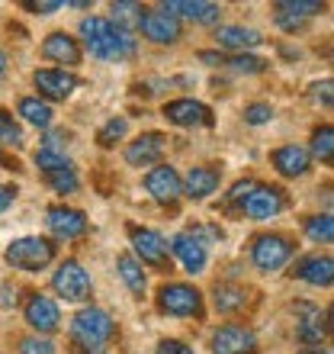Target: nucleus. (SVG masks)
<instances>
[{
    "instance_id": "obj_1",
    "label": "nucleus",
    "mask_w": 334,
    "mask_h": 354,
    "mask_svg": "<svg viewBox=\"0 0 334 354\" xmlns=\"http://www.w3.org/2000/svg\"><path fill=\"white\" fill-rule=\"evenodd\" d=\"M81 39L87 52L93 58H103V62H126L135 55V36L106 17H84Z\"/></svg>"
},
{
    "instance_id": "obj_2",
    "label": "nucleus",
    "mask_w": 334,
    "mask_h": 354,
    "mask_svg": "<svg viewBox=\"0 0 334 354\" xmlns=\"http://www.w3.org/2000/svg\"><path fill=\"white\" fill-rule=\"evenodd\" d=\"M58 248L42 235H23L17 242L7 245L3 252V261L17 270H26V274H36V270H46L48 264L55 261Z\"/></svg>"
},
{
    "instance_id": "obj_3",
    "label": "nucleus",
    "mask_w": 334,
    "mask_h": 354,
    "mask_svg": "<svg viewBox=\"0 0 334 354\" xmlns=\"http://www.w3.org/2000/svg\"><path fill=\"white\" fill-rule=\"evenodd\" d=\"M116 332V322L106 309H81L75 319H71V338L75 345H106Z\"/></svg>"
},
{
    "instance_id": "obj_4",
    "label": "nucleus",
    "mask_w": 334,
    "mask_h": 354,
    "mask_svg": "<svg viewBox=\"0 0 334 354\" xmlns=\"http://www.w3.org/2000/svg\"><path fill=\"white\" fill-rule=\"evenodd\" d=\"M296 252V245L289 242L286 235H277V232H267V235H257L254 242H250V264L264 274L270 270H279L283 264L293 258Z\"/></svg>"
},
{
    "instance_id": "obj_5",
    "label": "nucleus",
    "mask_w": 334,
    "mask_h": 354,
    "mask_svg": "<svg viewBox=\"0 0 334 354\" xmlns=\"http://www.w3.org/2000/svg\"><path fill=\"white\" fill-rule=\"evenodd\" d=\"M158 309L167 316H193L203 319V293L190 283H164L158 290Z\"/></svg>"
},
{
    "instance_id": "obj_6",
    "label": "nucleus",
    "mask_w": 334,
    "mask_h": 354,
    "mask_svg": "<svg viewBox=\"0 0 334 354\" xmlns=\"http://www.w3.org/2000/svg\"><path fill=\"white\" fill-rule=\"evenodd\" d=\"M52 290L68 303H87L93 297V280L77 261H61L52 274Z\"/></svg>"
},
{
    "instance_id": "obj_7",
    "label": "nucleus",
    "mask_w": 334,
    "mask_h": 354,
    "mask_svg": "<svg viewBox=\"0 0 334 354\" xmlns=\"http://www.w3.org/2000/svg\"><path fill=\"white\" fill-rule=\"evenodd\" d=\"M129 239L139 264H151L155 270H170V254H167V242L161 232L141 229V225H129Z\"/></svg>"
},
{
    "instance_id": "obj_8",
    "label": "nucleus",
    "mask_w": 334,
    "mask_h": 354,
    "mask_svg": "<svg viewBox=\"0 0 334 354\" xmlns=\"http://www.w3.org/2000/svg\"><path fill=\"white\" fill-rule=\"evenodd\" d=\"M283 206H286V196L279 187H270V184H254L248 190V196L242 200V216L248 219H273L277 213H283Z\"/></svg>"
},
{
    "instance_id": "obj_9",
    "label": "nucleus",
    "mask_w": 334,
    "mask_h": 354,
    "mask_svg": "<svg viewBox=\"0 0 334 354\" xmlns=\"http://www.w3.org/2000/svg\"><path fill=\"white\" fill-rule=\"evenodd\" d=\"M32 84L48 100H68L81 87V77L65 71V68H39L36 75H32Z\"/></svg>"
},
{
    "instance_id": "obj_10",
    "label": "nucleus",
    "mask_w": 334,
    "mask_h": 354,
    "mask_svg": "<svg viewBox=\"0 0 334 354\" xmlns=\"http://www.w3.org/2000/svg\"><path fill=\"white\" fill-rule=\"evenodd\" d=\"M164 116L167 122H174L180 129H199V126H213V110L206 103L184 97V100H170L164 103Z\"/></svg>"
},
{
    "instance_id": "obj_11",
    "label": "nucleus",
    "mask_w": 334,
    "mask_h": 354,
    "mask_svg": "<svg viewBox=\"0 0 334 354\" xmlns=\"http://www.w3.org/2000/svg\"><path fill=\"white\" fill-rule=\"evenodd\" d=\"M257 351V335L248 326H228L213 332V354H254Z\"/></svg>"
},
{
    "instance_id": "obj_12",
    "label": "nucleus",
    "mask_w": 334,
    "mask_h": 354,
    "mask_svg": "<svg viewBox=\"0 0 334 354\" xmlns=\"http://www.w3.org/2000/svg\"><path fill=\"white\" fill-rule=\"evenodd\" d=\"M46 225L55 239L71 242V239H81V235L87 232V216H84L81 209H71V206H48Z\"/></svg>"
},
{
    "instance_id": "obj_13",
    "label": "nucleus",
    "mask_w": 334,
    "mask_h": 354,
    "mask_svg": "<svg viewBox=\"0 0 334 354\" xmlns=\"http://www.w3.org/2000/svg\"><path fill=\"white\" fill-rule=\"evenodd\" d=\"M170 248H174V254L180 258V264H184L190 274H203L209 252H206V242L199 239L196 229H190V232H177L174 239H170Z\"/></svg>"
},
{
    "instance_id": "obj_14",
    "label": "nucleus",
    "mask_w": 334,
    "mask_h": 354,
    "mask_svg": "<svg viewBox=\"0 0 334 354\" xmlns=\"http://www.w3.org/2000/svg\"><path fill=\"white\" fill-rule=\"evenodd\" d=\"M26 322L32 328H36L39 335H52L58 326H61V313H58V303L55 299L42 297V293H32V297L26 299Z\"/></svg>"
},
{
    "instance_id": "obj_15",
    "label": "nucleus",
    "mask_w": 334,
    "mask_h": 354,
    "mask_svg": "<svg viewBox=\"0 0 334 354\" xmlns=\"http://www.w3.org/2000/svg\"><path fill=\"white\" fill-rule=\"evenodd\" d=\"M145 190H148L158 203H177L184 187H180V174H177L170 165H155V168L145 174Z\"/></svg>"
},
{
    "instance_id": "obj_16",
    "label": "nucleus",
    "mask_w": 334,
    "mask_h": 354,
    "mask_svg": "<svg viewBox=\"0 0 334 354\" xmlns=\"http://www.w3.org/2000/svg\"><path fill=\"white\" fill-rule=\"evenodd\" d=\"M167 136L164 132H141L135 142H129L126 149V161L132 168H148V165H158L161 155H164Z\"/></svg>"
},
{
    "instance_id": "obj_17",
    "label": "nucleus",
    "mask_w": 334,
    "mask_h": 354,
    "mask_svg": "<svg viewBox=\"0 0 334 354\" xmlns=\"http://www.w3.org/2000/svg\"><path fill=\"white\" fill-rule=\"evenodd\" d=\"M322 319H328V313L322 316V309L312 306V303L296 306V338L302 345H322V338L328 335V322H322Z\"/></svg>"
},
{
    "instance_id": "obj_18",
    "label": "nucleus",
    "mask_w": 334,
    "mask_h": 354,
    "mask_svg": "<svg viewBox=\"0 0 334 354\" xmlns=\"http://www.w3.org/2000/svg\"><path fill=\"white\" fill-rule=\"evenodd\" d=\"M139 29H141V36L158 42V46H170V42L180 39V19L167 17L161 10H145V17L139 19Z\"/></svg>"
},
{
    "instance_id": "obj_19",
    "label": "nucleus",
    "mask_w": 334,
    "mask_h": 354,
    "mask_svg": "<svg viewBox=\"0 0 334 354\" xmlns=\"http://www.w3.org/2000/svg\"><path fill=\"white\" fill-rule=\"evenodd\" d=\"M222 184V171L219 168H209V165H199V168H190V174L180 180L184 187V196L190 200H206V196H213Z\"/></svg>"
},
{
    "instance_id": "obj_20",
    "label": "nucleus",
    "mask_w": 334,
    "mask_h": 354,
    "mask_svg": "<svg viewBox=\"0 0 334 354\" xmlns=\"http://www.w3.org/2000/svg\"><path fill=\"white\" fill-rule=\"evenodd\" d=\"M293 277L306 280L312 287H331L334 283V261L328 254H306L302 261H296Z\"/></svg>"
},
{
    "instance_id": "obj_21",
    "label": "nucleus",
    "mask_w": 334,
    "mask_h": 354,
    "mask_svg": "<svg viewBox=\"0 0 334 354\" xmlns=\"http://www.w3.org/2000/svg\"><path fill=\"white\" fill-rule=\"evenodd\" d=\"M270 161L283 177H302L312 165V155L302 145H279V149L270 151Z\"/></svg>"
},
{
    "instance_id": "obj_22",
    "label": "nucleus",
    "mask_w": 334,
    "mask_h": 354,
    "mask_svg": "<svg viewBox=\"0 0 334 354\" xmlns=\"http://www.w3.org/2000/svg\"><path fill=\"white\" fill-rule=\"evenodd\" d=\"M273 10H277V23L283 29H299L306 19H312L315 13H322V3H315V0H279V3H273Z\"/></svg>"
},
{
    "instance_id": "obj_23",
    "label": "nucleus",
    "mask_w": 334,
    "mask_h": 354,
    "mask_svg": "<svg viewBox=\"0 0 334 354\" xmlns=\"http://www.w3.org/2000/svg\"><path fill=\"white\" fill-rule=\"evenodd\" d=\"M42 55L48 62H58V65H81V42L75 36H68V32H52L46 36L42 42Z\"/></svg>"
},
{
    "instance_id": "obj_24",
    "label": "nucleus",
    "mask_w": 334,
    "mask_h": 354,
    "mask_svg": "<svg viewBox=\"0 0 334 354\" xmlns=\"http://www.w3.org/2000/svg\"><path fill=\"white\" fill-rule=\"evenodd\" d=\"M161 13L167 17H184V19H193V23H219V13L222 10L215 3H203V0H170V3H161Z\"/></svg>"
},
{
    "instance_id": "obj_25",
    "label": "nucleus",
    "mask_w": 334,
    "mask_h": 354,
    "mask_svg": "<svg viewBox=\"0 0 334 354\" xmlns=\"http://www.w3.org/2000/svg\"><path fill=\"white\" fill-rule=\"evenodd\" d=\"M215 42H219V48H225V52H232V55H242L244 48H257L260 42H264V36H260L257 29L222 26V29H215Z\"/></svg>"
},
{
    "instance_id": "obj_26",
    "label": "nucleus",
    "mask_w": 334,
    "mask_h": 354,
    "mask_svg": "<svg viewBox=\"0 0 334 354\" xmlns=\"http://www.w3.org/2000/svg\"><path fill=\"white\" fill-rule=\"evenodd\" d=\"M213 303L219 313H238V309L248 306V290L242 283H215Z\"/></svg>"
},
{
    "instance_id": "obj_27",
    "label": "nucleus",
    "mask_w": 334,
    "mask_h": 354,
    "mask_svg": "<svg viewBox=\"0 0 334 354\" xmlns=\"http://www.w3.org/2000/svg\"><path fill=\"white\" fill-rule=\"evenodd\" d=\"M116 268H119V277L126 280V287H129L135 297H145L148 280H145V270H141V264L135 261V254H119V258H116Z\"/></svg>"
},
{
    "instance_id": "obj_28",
    "label": "nucleus",
    "mask_w": 334,
    "mask_h": 354,
    "mask_svg": "<svg viewBox=\"0 0 334 354\" xmlns=\"http://www.w3.org/2000/svg\"><path fill=\"white\" fill-rule=\"evenodd\" d=\"M19 116L26 122H32V126H39V129H48L52 126V106H48L46 100H39V97H23L19 100Z\"/></svg>"
},
{
    "instance_id": "obj_29",
    "label": "nucleus",
    "mask_w": 334,
    "mask_h": 354,
    "mask_svg": "<svg viewBox=\"0 0 334 354\" xmlns=\"http://www.w3.org/2000/svg\"><path fill=\"white\" fill-rule=\"evenodd\" d=\"M308 155H315L318 161L331 165V158H334V129L331 126H318V129L312 132V149H308Z\"/></svg>"
},
{
    "instance_id": "obj_30",
    "label": "nucleus",
    "mask_w": 334,
    "mask_h": 354,
    "mask_svg": "<svg viewBox=\"0 0 334 354\" xmlns=\"http://www.w3.org/2000/svg\"><path fill=\"white\" fill-rule=\"evenodd\" d=\"M306 232H308V239H312V242L328 245L334 239V219H331V213L308 216V219H306Z\"/></svg>"
},
{
    "instance_id": "obj_31",
    "label": "nucleus",
    "mask_w": 334,
    "mask_h": 354,
    "mask_svg": "<svg viewBox=\"0 0 334 354\" xmlns=\"http://www.w3.org/2000/svg\"><path fill=\"white\" fill-rule=\"evenodd\" d=\"M110 10H112V23L122 29H129V26L139 29V19L145 17V7H141V3H112Z\"/></svg>"
},
{
    "instance_id": "obj_32",
    "label": "nucleus",
    "mask_w": 334,
    "mask_h": 354,
    "mask_svg": "<svg viewBox=\"0 0 334 354\" xmlns=\"http://www.w3.org/2000/svg\"><path fill=\"white\" fill-rule=\"evenodd\" d=\"M0 145L3 149H19L23 145V129L7 110H0Z\"/></svg>"
},
{
    "instance_id": "obj_33",
    "label": "nucleus",
    "mask_w": 334,
    "mask_h": 354,
    "mask_svg": "<svg viewBox=\"0 0 334 354\" xmlns=\"http://www.w3.org/2000/svg\"><path fill=\"white\" fill-rule=\"evenodd\" d=\"M222 68H232V71H242V75H260L264 68H267V62L257 55H248V52H242V55H225V65Z\"/></svg>"
},
{
    "instance_id": "obj_34",
    "label": "nucleus",
    "mask_w": 334,
    "mask_h": 354,
    "mask_svg": "<svg viewBox=\"0 0 334 354\" xmlns=\"http://www.w3.org/2000/svg\"><path fill=\"white\" fill-rule=\"evenodd\" d=\"M126 132H129V120H126V116H112V120L106 122L100 132H97V142H100L103 149H112V145H116Z\"/></svg>"
},
{
    "instance_id": "obj_35",
    "label": "nucleus",
    "mask_w": 334,
    "mask_h": 354,
    "mask_svg": "<svg viewBox=\"0 0 334 354\" xmlns=\"http://www.w3.org/2000/svg\"><path fill=\"white\" fill-rule=\"evenodd\" d=\"M46 180H48V187L55 190V194H75L77 190V171H75V165L71 168H61V171H52V174H46Z\"/></svg>"
},
{
    "instance_id": "obj_36",
    "label": "nucleus",
    "mask_w": 334,
    "mask_h": 354,
    "mask_svg": "<svg viewBox=\"0 0 334 354\" xmlns=\"http://www.w3.org/2000/svg\"><path fill=\"white\" fill-rule=\"evenodd\" d=\"M36 165L42 168V174H52V171L71 168V161L65 158V151H55V149H39L36 151Z\"/></svg>"
},
{
    "instance_id": "obj_37",
    "label": "nucleus",
    "mask_w": 334,
    "mask_h": 354,
    "mask_svg": "<svg viewBox=\"0 0 334 354\" xmlns=\"http://www.w3.org/2000/svg\"><path fill=\"white\" fill-rule=\"evenodd\" d=\"M19 354H58V351L48 338L26 335V338H19Z\"/></svg>"
},
{
    "instance_id": "obj_38",
    "label": "nucleus",
    "mask_w": 334,
    "mask_h": 354,
    "mask_svg": "<svg viewBox=\"0 0 334 354\" xmlns=\"http://www.w3.org/2000/svg\"><path fill=\"white\" fill-rule=\"evenodd\" d=\"M270 120H273V106L270 103H250V106H244V122H250V126H264Z\"/></svg>"
},
{
    "instance_id": "obj_39",
    "label": "nucleus",
    "mask_w": 334,
    "mask_h": 354,
    "mask_svg": "<svg viewBox=\"0 0 334 354\" xmlns=\"http://www.w3.org/2000/svg\"><path fill=\"white\" fill-rule=\"evenodd\" d=\"M155 354H193V348L184 345V342H177V338H164V342H158Z\"/></svg>"
},
{
    "instance_id": "obj_40",
    "label": "nucleus",
    "mask_w": 334,
    "mask_h": 354,
    "mask_svg": "<svg viewBox=\"0 0 334 354\" xmlns=\"http://www.w3.org/2000/svg\"><path fill=\"white\" fill-rule=\"evenodd\" d=\"M312 97H315L318 103H325V106H331V77H325V81H318V84H312Z\"/></svg>"
},
{
    "instance_id": "obj_41",
    "label": "nucleus",
    "mask_w": 334,
    "mask_h": 354,
    "mask_svg": "<svg viewBox=\"0 0 334 354\" xmlns=\"http://www.w3.org/2000/svg\"><path fill=\"white\" fill-rule=\"evenodd\" d=\"M23 7H26V10H36V13H55L61 3H58V0H52V3H46V0H42V3H32V0H26Z\"/></svg>"
},
{
    "instance_id": "obj_42",
    "label": "nucleus",
    "mask_w": 334,
    "mask_h": 354,
    "mask_svg": "<svg viewBox=\"0 0 334 354\" xmlns=\"http://www.w3.org/2000/svg\"><path fill=\"white\" fill-rule=\"evenodd\" d=\"M13 200H17V190H13V187H7V184H0V213H3Z\"/></svg>"
},
{
    "instance_id": "obj_43",
    "label": "nucleus",
    "mask_w": 334,
    "mask_h": 354,
    "mask_svg": "<svg viewBox=\"0 0 334 354\" xmlns=\"http://www.w3.org/2000/svg\"><path fill=\"white\" fill-rule=\"evenodd\" d=\"M199 62H206V65H213V68H222L225 55H219V52H199Z\"/></svg>"
},
{
    "instance_id": "obj_44",
    "label": "nucleus",
    "mask_w": 334,
    "mask_h": 354,
    "mask_svg": "<svg viewBox=\"0 0 334 354\" xmlns=\"http://www.w3.org/2000/svg\"><path fill=\"white\" fill-rule=\"evenodd\" d=\"M77 354H110L106 345H77Z\"/></svg>"
},
{
    "instance_id": "obj_45",
    "label": "nucleus",
    "mask_w": 334,
    "mask_h": 354,
    "mask_svg": "<svg viewBox=\"0 0 334 354\" xmlns=\"http://www.w3.org/2000/svg\"><path fill=\"white\" fill-rule=\"evenodd\" d=\"M299 354H331V351L322 348V345H312V348H306V351H299Z\"/></svg>"
},
{
    "instance_id": "obj_46",
    "label": "nucleus",
    "mask_w": 334,
    "mask_h": 354,
    "mask_svg": "<svg viewBox=\"0 0 334 354\" xmlns=\"http://www.w3.org/2000/svg\"><path fill=\"white\" fill-rule=\"evenodd\" d=\"M3 71H7V55L0 52V75H3Z\"/></svg>"
}]
</instances>
